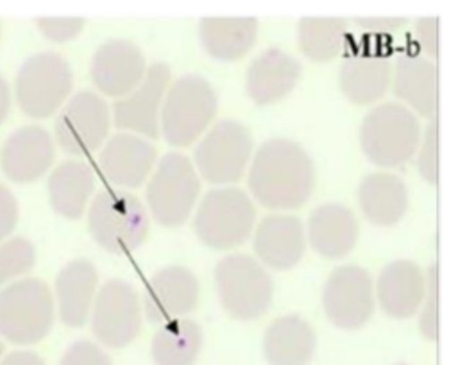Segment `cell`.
Instances as JSON below:
<instances>
[{
	"instance_id": "6da1fadb",
	"label": "cell",
	"mask_w": 458,
	"mask_h": 365,
	"mask_svg": "<svg viewBox=\"0 0 458 365\" xmlns=\"http://www.w3.org/2000/svg\"><path fill=\"white\" fill-rule=\"evenodd\" d=\"M315 186V168L306 150L284 138H274L258 149L249 168L252 197L270 209L302 206Z\"/></svg>"
},
{
	"instance_id": "7a4b0ae2",
	"label": "cell",
	"mask_w": 458,
	"mask_h": 365,
	"mask_svg": "<svg viewBox=\"0 0 458 365\" xmlns=\"http://www.w3.org/2000/svg\"><path fill=\"white\" fill-rule=\"evenodd\" d=\"M55 320L54 295L45 281L20 277L0 290V338L18 347L39 344Z\"/></svg>"
},
{
	"instance_id": "3957f363",
	"label": "cell",
	"mask_w": 458,
	"mask_h": 365,
	"mask_svg": "<svg viewBox=\"0 0 458 365\" xmlns=\"http://www.w3.org/2000/svg\"><path fill=\"white\" fill-rule=\"evenodd\" d=\"M73 88V72L57 52H38L20 66L13 98L20 111L34 120L50 118L68 100Z\"/></svg>"
},
{
	"instance_id": "277c9868",
	"label": "cell",
	"mask_w": 458,
	"mask_h": 365,
	"mask_svg": "<svg viewBox=\"0 0 458 365\" xmlns=\"http://www.w3.org/2000/svg\"><path fill=\"white\" fill-rule=\"evenodd\" d=\"M216 109L218 98L213 86L199 75H184L165 93L159 132L168 145L188 147L208 129Z\"/></svg>"
},
{
	"instance_id": "5b68a950",
	"label": "cell",
	"mask_w": 458,
	"mask_h": 365,
	"mask_svg": "<svg viewBox=\"0 0 458 365\" xmlns=\"http://www.w3.org/2000/svg\"><path fill=\"white\" fill-rule=\"evenodd\" d=\"M419 120L408 107L394 102L369 111L360 129L363 154L383 168H395L410 161L419 149Z\"/></svg>"
},
{
	"instance_id": "8992f818",
	"label": "cell",
	"mask_w": 458,
	"mask_h": 365,
	"mask_svg": "<svg viewBox=\"0 0 458 365\" xmlns=\"http://www.w3.org/2000/svg\"><path fill=\"white\" fill-rule=\"evenodd\" d=\"M88 229L98 247L111 254H125L145 242L148 215L138 197L106 190L89 204Z\"/></svg>"
},
{
	"instance_id": "52a82bcc",
	"label": "cell",
	"mask_w": 458,
	"mask_h": 365,
	"mask_svg": "<svg viewBox=\"0 0 458 365\" xmlns=\"http://www.w3.org/2000/svg\"><path fill=\"white\" fill-rule=\"evenodd\" d=\"M254 220V204L243 190L216 188L202 197L193 216V229L204 245L227 250L250 236Z\"/></svg>"
},
{
	"instance_id": "ba28073f",
	"label": "cell",
	"mask_w": 458,
	"mask_h": 365,
	"mask_svg": "<svg viewBox=\"0 0 458 365\" xmlns=\"http://www.w3.org/2000/svg\"><path fill=\"white\" fill-rule=\"evenodd\" d=\"M215 284L224 310L236 320L259 318L274 297L267 268L249 254H229L215 268Z\"/></svg>"
},
{
	"instance_id": "9c48e42d",
	"label": "cell",
	"mask_w": 458,
	"mask_h": 365,
	"mask_svg": "<svg viewBox=\"0 0 458 365\" xmlns=\"http://www.w3.org/2000/svg\"><path fill=\"white\" fill-rule=\"evenodd\" d=\"M200 179L193 163L181 152H168L147 184V204L154 220L174 227L186 222L197 204Z\"/></svg>"
},
{
	"instance_id": "30bf717a",
	"label": "cell",
	"mask_w": 458,
	"mask_h": 365,
	"mask_svg": "<svg viewBox=\"0 0 458 365\" xmlns=\"http://www.w3.org/2000/svg\"><path fill=\"white\" fill-rule=\"evenodd\" d=\"M250 156L249 129L236 120H220L195 147L193 166L208 182L229 184L243 175Z\"/></svg>"
},
{
	"instance_id": "8fae6325",
	"label": "cell",
	"mask_w": 458,
	"mask_h": 365,
	"mask_svg": "<svg viewBox=\"0 0 458 365\" xmlns=\"http://www.w3.org/2000/svg\"><path fill=\"white\" fill-rule=\"evenodd\" d=\"M111 116L106 100L93 91H79L68 98L54 123V136L63 152L88 156L109 134Z\"/></svg>"
},
{
	"instance_id": "7c38bea8",
	"label": "cell",
	"mask_w": 458,
	"mask_h": 365,
	"mask_svg": "<svg viewBox=\"0 0 458 365\" xmlns=\"http://www.w3.org/2000/svg\"><path fill=\"white\" fill-rule=\"evenodd\" d=\"M91 331L95 338L111 349L129 345L141 329L140 299L132 284L123 279L106 281L91 306Z\"/></svg>"
},
{
	"instance_id": "4fadbf2b",
	"label": "cell",
	"mask_w": 458,
	"mask_h": 365,
	"mask_svg": "<svg viewBox=\"0 0 458 365\" xmlns=\"http://www.w3.org/2000/svg\"><path fill=\"white\" fill-rule=\"evenodd\" d=\"M322 306L336 327L349 331L361 327L374 311L370 274L358 265L335 268L324 284Z\"/></svg>"
},
{
	"instance_id": "5bb4252c",
	"label": "cell",
	"mask_w": 458,
	"mask_h": 365,
	"mask_svg": "<svg viewBox=\"0 0 458 365\" xmlns=\"http://www.w3.org/2000/svg\"><path fill=\"white\" fill-rule=\"evenodd\" d=\"M170 81V68L154 63L147 68L141 82L113 106V122L118 129L136 132L141 138L159 136V113Z\"/></svg>"
},
{
	"instance_id": "9a60e30c",
	"label": "cell",
	"mask_w": 458,
	"mask_h": 365,
	"mask_svg": "<svg viewBox=\"0 0 458 365\" xmlns=\"http://www.w3.org/2000/svg\"><path fill=\"white\" fill-rule=\"evenodd\" d=\"M55 156L50 132L41 125H23L11 132L0 149V166L13 182H34L43 177Z\"/></svg>"
},
{
	"instance_id": "2e32d148",
	"label": "cell",
	"mask_w": 458,
	"mask_h": 365,
	"mask_svg": "<svg viewBox=\"0 0 458 365\" xmlns=\"http://www.w3.org/2000/svg\"><path fill=\"white\" fill-rule=\"evenodd\" d=\"M199 302V281L181 265L163 267L145 286V315L154 324H165L188 315Z\"/></svg>"
},
{
	"instance_id": "e0dca14e",
	"label": "cell",
	"mask_w": 458,
	"mask_h": 365,
	"mask_svg": "<svg viewBox=\"0 0 458 365\" xmlns=\"http://www.w3.org/2000/svg\"><path fill=\"white\" fill-rule=\"evenodd\" d=\"M147 72L141 50L127 39H109L93 54L89 75L97 89L107 97L129 95Z\"/></svg>"
},
{
	"instance_id": "ac0fdd59",
	"label": "cell",
	"mask_w": 458,
	"mask_h": 365,
	"mask_svg": "<svg viewBox=\"0 0 458 365\" xmlns=\"http://www.w3.org/2000/svg\"><path fill=\"white\" fill-rule=\"evenodd\" d=\"M156 163V149L145 138L118 132L104 145L98 168L118 188H138L148 177Z\"/></svg>"
},
{
	"instance_id": "d6986e66",
	"label": "cell",
	"mask_w": 458,
	"mask_h": 365,
	"mask_svg": "<svg viewBox=\"0 0 458 365\" xmlns=\"http://www.w3.org/2000/svg\"><path fill=\"white\" fill-rule=\"evenodd\" d=\"M98 274L91 261L73 259L55 276L54 306L59 320L68 327H81L91 313Z\"/></svg>"
},
{
	"instance_id": "ffe728a7",
	"label": "cell",
	"mask_w": 458,
	"mask_h": 365,
	"mask_svg": "<svg viewBox=\"0 0 458 365\" xmlns=\"http://www.w3.org/2000/svg\"><path fill=\"white\" fill-rule=\"evenodd\" d=\"M254 252L259 261L276 270L295 267L306 249V233L293 215H268L254 231Z\"/></svg>"
},
{
	"instance_id": "44dd1931",
	"label": "cell",
	"mask_w": 458,
	"mask_h": 365,
	"mask_svg": "<svg viewBox=\"0 0 458 365\" xmlns=\"http://www.w3.org/2000/svg\"><path fill=\"white\" fill-rule=\"evenodd\" d=\"M302 73L301 64L279 48L265 50L258 55L245 79V91L258 106H268L286 97Z\"/></svg>"
},
{
	"instance_id": "7402d4cb",
	"label": "cell",
	"mask_w": 458,
	"mask_h": 365,
	"mask_svg": "<svg viewBox=\"0 0 458 365\" xmlns=\"http://www.w3.org/2000/svg\"><path fill=\"white\" fill-rule=\"evenodd\" d=\"M376 292L386 315L394 318H410L422 304L426 279L413 261L399 259L381 270Z\"/></svg>"
},
{
	"instance_id": "603a6c76",
	"label": "cell",
	"mask_w": 458,
	"mask_h": 365,
	"mask_svg": "<svg viewBox=\"0 0 458 365\" xmlns=\"http://www.w3.org/2000/svg\"><path fill=\"white\" fill-rule=\"evenodd\" d=\"M308 240L315 252L329 259L347 256L358 240L354 213L342 204H322L308 220Z\"/></svg>"
},
{
	"instance_id": "cb8c5ba5",
	"label": "cell",
	"mask_w": 458,
	"mask_h": 365,
	"mask_svg": "<svg viewBox=\"0 0 458 365\" xmlns=\"http://www.w3.org/2000/svg\"><path fill=\"white\" fill-rule=\"evenodd\" d=\"M315 347L317 335L299 315L276 318L263 336V354L268 365H308Z\"/></svg>"
},
{
	"instance_id": "d4e9b609",
	"label": "cell",
	"mask_w": 458,
	"mask_h": 365,
	"mask_svg": "<svg viewBox=\"0 0 458 365\" xmlns=\"http://www.w3.org/2000/svg\"><path fill=\"white\" fill-rule=\"evenodd\" d=\"M394 93L424 118L435 120L438 106V72L419 55H401L394 72Z\"/></svg>"
},
{
	"instance_id": "484cf974",
	"label": "cell",
	"mask_w": 458,
	"mask_h": 365,
	"mask_svg": "<svg viewBox=\"0 0 458 365\" xmlns=\"http://www.w3.org/2000/svg\"><path fill=\"white\" fill-rule=\"evenodd\" d=\"M47 190L52 209L68 220H77L95 190L93 168L84 161H64L50 172Z\"/></svg>"
},
{
	"instance_id": "4316f807",
	"label": "cell",
	"mask_w": 458,
	"mask_h": 365,
	"mask_svg": "<svg viewBox=\"0 0 458 365\" xmlns=\"http://www.w3.org/2000/svg\"><path fill=\"white\" fill-rule=\"evenodd\" d=\"M358 200L363 215L376 225L397 224L408 208V191L401 177L376 172L358 186Z\"/></svg>"
},
{
	"instance_id": "83f0119b",
	"label": "cell",
	"mask_w": 458,
	"mask_h": 365,
	"mask_svg": "<svg viewBox=\"0 0 458 365\" xmlns=\"http://www.w3.org/2000/svg\"><path fill=\"white\" fill-rule=\"evenodd\" d=\"M342 93L358 106L379 100L390 82V61L383 55H352L340 66Z\"/></svg>"
},
{
	"instance_id": "f1b7e54d",
	"label": "cell",
	"mask_w": 458,
	"mask_h": 365,
	"mask_svg": "<svg viewBox=\"0 0 458 365\" xmlns=\"http://www.w3.org/2000/svg\"><path fill=\"white\" fill-rule=\"evenodd\" d=\"M258 36L256 18H204L199 38L204 50L218 61H236L254 45Z\"/></svg>"
},
{
	"instance_id": "f546056e",
	"label": "cell",
	"mask_w": 458,
	"mask_h": 365,
	"mask_svg": "<svg viewBox=\"0 0 458 365\" xmlns=\"http://www.w3.org/2000/svg\"><path fill=\"white\" fill-rule=\"evenodd\" d=\"M200 349L202 329L191 318L165 322L150 344V354L156 365H193Z\"/></svg>"
},
{
	"instance_id": "4dcf8cb0",
	"label": "cell",
	"mask_w": 458,
	"mask_h": 365,
	"mask_svg": "<svg viewBox=\"0 0 458 365\" xmlns=\"http://www.w3.org/2000/svg\"><path fill=\"white\" fill-rule=\"evenodd\" d=\"M345 34L347 27L340 18H302L297 25L301 50L317 63L333 59L342 50Z\"/></svg>"
},
{
	"instance_id": "1f68e13d",
	"label": "cell",
	"mask_w": 458,
	"mask_h": 365,
	"mask_svg": "<svg viewBox=\"0 0 458 365\" xmlns=\"http://www.w3.org/2000/svg\"><path fill=\"white\" fill-rule=\"evenodd\" d=\"M36 265V249L23 236H11L0 242V290L9 283L25 277Z\"/></svg>"
},
{
	"instance_id": "d6a6232c",
	"label": "cell",
	"mask_w": 458,
	"mask_h": 365,
	"mask_svg": "<svg viewBox=\"0 0 458 365\" xmlns=\"http://www.w3.org/2000/svg\"><path fill=\"white\" fill-rule=\"evenodd\" d=\"M424 304L420 313V333L424 338L435 342L438 336V286H437V265L428 268L426 279V292H424Z\"/></svg>"
},
{
	"instance_id": "836d02e7",
	"label": "cell",
	"mask_w": 458,
	"mask_h": 365,
	"mask_svg": "<svg viewBox=\"0 0 458 365\" xmlns=\"http://www.w3.org/2000/svg\"><path fill=\"white\" fill-rule=\"evenodd\" d=\"M437 132H438L437 120H431V123L424 132L419 157H417L419 174L429 184H437V179H438V141H437L438 134Z\"/></svg>"
},
{
	"instance_id": "e575fe53",
	"label": "cell",
	"mask_w": 458,
	"mask_h": 365,
	"mask_svg": "<svg viewBox=\"0 0 458 365\" xmlns=\"http://www.w3.org/2000/svg\"><path fill=\"white\" fill-rule=\"evenodd\" d=\"M59 365H113L107 352L91 340H77L66 347Z\"/></svg>"
},
{
	"instance_id": "d590c367",
	"label": "cell",
	"mask_w": 458,
	"mask_h": 365,
	"mask_svg": "<svg viewBox=\"0 0 458 365\" xmlns=\"http://www.w3.org/2000/svg\"><path fill=\"white\" fill-rule=\"evenodd\" d=\"M36 27L43 38L54 43H64L81 34L84 29L82 18H38Z\"/></svg>"
},
{
	"instance_id": "8d00e7d4",
	"label": "cell",
	"mask_w": 458,
	"mask_h": 365,
	"mask_svg": "<svg viewBox=\"0 0 458 365\" xmlns=\"http://www.w3.org/2000/svg\"><path fill=\"white\" fill-rule=\"evenodd\" d=\"M20 218V208L14 193L0 184V242L11 238L18 225Z\"/></svg>"
},
{
	"instance_id": "74e56055",
	"label": "cell",
	"mask_w": 458,
	"mask_h": 365,
	"mask_svg": "<svg viewBox=\"0 0 458 365\" xmlns=\"http://www.w3.org/2000/svg\"><path fill=\"white\" fill-rule=\"evenodd\" d=\"M415 36L419 45L422 47V50L429 55V57H437L438 54V20L435 16L431 18H420L417 21L415 27Z\"/></svg>"
},
{
	"instance_id": "f35d334b",
	"label": "cell",
	"mask_w": 458,
	"mask_h": 365,
	"mask_svg": "<svg viewBox=\"0 0 458 365\" xmlns=\"http://www.w3.org/2000/svg\"><path fill=\"white\" fill-rule=\"evenodd\" d=\"M0 365H47L45 360L30 349H14L0 358Z\"/></svg>"
},
{
	"instance_id": "ab89813d",
	"label": "cell",
	"mask_w": 458,
	"mask_h": 365,
	"mask_svg": "<svg viewBox=\"0 0 458 365\" xmlns=\"http://www.w3.org/2000/svg\"><path fill=\"white\" fill-rule=\"evenodd\" d=\"M361 27L379 30V32H392L397 27L406 23V18H361L358 20Z\"/></svg>"
},
{
	"instance_id": "60d3db41",
	"label": "cell",
	"mask_w": 458,
	"mask_h": 365,
	"mask_svg": "<svg viewBox=\"0 0 458 365\" xmlns=\"http://www.w3.org/2000/svg\"><path fill=\"white\" fill-rule=\"evenodd\" d=\"M13 106V91L9 82L0 75V125L5 122Z\"/></svg>"
},
{
	"instance_id": "b9f144b4",
	"label": "cell",
	"mask_w": 458,
	"mask_h": 365,
	"mask_svg": "<svg viewBox=\"0 0 458 365\" xmlns=\"http://www.w3.org/2000/svg\"><path fill=\"white\" fill-rule=\"evenodd\" d=\"M5 354V344H4V340L0 338V358Z\"/></svg>"
},
{
	"instance_id": "7bdbcfd3",
	"label": "cell",
	"mask_w": 458,
	"mask_h": 365,
	"mask_svg": "<svg viewBox=\"0 0 458 365\" xmlns=\"http://www.w3.org/2000/svg\"><path fill=\"white\" fill-rule=\"evenodd\" d=\"M395 365H406V363H395Z\"/></svg>"
},
{
	"instance_id": "ee69618b",
	"label": "cell",
	"mask_w": 458,
	"mask_h": 365,
	"mask_svg": "<svg viewBox=\"0 0 458 365\" xmlns=\"http://www.w3.org/2000/svg\"><path fill=\"white\" fill-rule=\"evenodd\" d=\"M0 34H2V25H0Z\"/></svg>"
}]
</instances>
